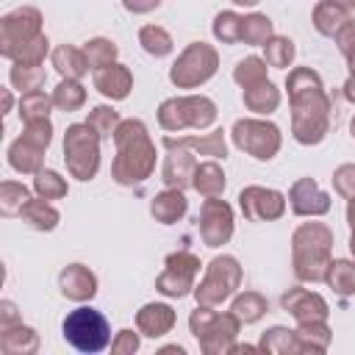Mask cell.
<instances>
[{
  "instance_id": "6da1fadb",
  "label": "cell",
  "mask_w": 355,
  "mask_h": 355,
  "mask_svg": "<svg viewBox=\"0 0 355 355\" xmlns=\"http://www.w3.org/2000/svg\"><path fill=\"white\" fill-rule=\"evenodd\" d=\"M64 338L83 352H97L108 344V322L94 308H78L64 319Z\"/></svg>"
},
{
  "instance_id": "7a4b0ae2",
  "label": "cell",
  "mask_w": 355,
  "mask_h": 355,
  "mask_svg": "<svg viewBox=\"0 0 355 355\" xmlns=\"http://www.w3.org/2000/svg\"><path fill=\"white\" fill-rule=\"evenodd\" d=\"M92 133V125H75L67 130V141H64V153H67V161H69V169L80 178V180H89L97 169V139L89 136Z\"/></svg>"
},
{
  "instance_id": "3957f363",
  "label": "cell",
  "mask_w": 355,
  "mask_h": 355,
  "mask_svg": "<svg viewBox=\"0 0 355 355\" xmlns=\"http://www.w3.org/2000/svg\"><path fill=\"white\" fill-rule=\"evenodd\" d=\"M233 139L241 150L252 153L255 158H272V153L277 150V128L266 125V122H236L233 128Z\"/></svg>"
},
{
  "instance_id": "277c9868",
  "label": "cell",
  "mask_w": 355,
  "mask_h": 355,
  "mask_svg": "<svg viewBox=\"0 0 355 355\" xmlns=\"http://www.w3.org/2000/svg\"><path fill=\"white\" fill-rule=\"evenodd\" d=\"M202 47L205 44H194V47H189L186 53H183V58L175 64V69H172V80L175 83H180V86H194L197 80H205L211 72H214V64H216V58L214 61H197L200 55H202Z\"/></svg>"
},
{
  "instance_id": "5b68a950",
  "label": "cell",
  "mask_w": 355,
  "mask_h": 355,
  "mask_svg": "<svg viewBox=\"0 0 355 355\" xmlns=\"http://www.w3.org/2000/svg\"><path fill=\"white\" fill-rule=\"evenodd\" d=\"M94 80H97V89H100L103 94L114 97V100H122V97L128 94V89H130V75H128V69H122L119 64H108L105 69H100V72L94 75Z\"/></svg>"
},
{
  "instance_id": "8992f818",
  "label": "cell",
  "mask_w": 355,
  "mask_h": 355,
  "mask_svg": "<svg viewBox=\"0 0 355 355\" xmlns=\"http://www.w3.org/2000/svg\"><path fill=\"white\" fill-rule=\"evenodd\" d=\"M61 286H64V294L72 297V300H80V297H92L94 294V277L83 269V266H69L64 275H61Z\"/></svg>"
},
{
  "instance_id": "52a82bcc",
  "label": "cell",
  "mask_w": 355,
  "mask_h": 355,
  "mask_svg": "<svg viewBox=\"0 0 355 355\" xmlns=\"http://www.w3.org/2000/svg\"><path fill=\"white\" fill-rule=\"evenodd\" d=\"M183 211H186V200H183L180 191H166V194H161V197L153 202V214H155L164 225L175 222Z\"/></svg>"
},
{
  "instance_id": "ba28073f",
  "label": "cell",
  "mask_w": 355,
  "mask_h": 355,
  "mask_svg": "<svg viewBox=\"0 0 355 355\" xmlns=\"http://www.w3.org/2000/svg\"><path fill=\"white\" fill-rule=\"evenodd\" d=\"M194 186H197V191L214 197V194H219V191L225 189V175L219 172V166H214V164H202V166L197 169Z\"/></svg>"
},
{
  "instance_id": "9c48e42d",
  "label": "cell",
  "mask_w": 355,
  "mask_h": 355,
  "mask_svg": "<svg viewBox=\"0 0 355 355\" xmlns=\"http://www.w3.org/2000/svg\"><path fill=\"white\" fill-rule=\"evenodd\" d=\"M55 67L64 72V75H69V78H78V75H83L86 72V61H83V55L78 53V50H72V47H61V50H55Z\"/></svg>"
},
{
  "instance_id": "30bf717a",
  "label": "cell",
  "mask_w": 355,
  "mask_h": 355,
  "mask_svg": "<svg viewBox=\"0 0 355 355\" xmlns=\"http://www.w3.org/2000/svg\"><path fill=\"white\" fill-rule=\"evenodd\" d=\"M330 266H333V269H330L327 280L336 286V291H341V294L355 291V266H352L349 261H336V263H330Z\"/></svg>"
},
{
  "instance_id": "8fae6325",
  "label": "cell",
  "mask_w": 355,
  "mask_h": 355,
  "mask_svg": "<svg viewBox=\"0 0 355 355\" xmlns=\"http://www.w3.org/2000/svg\"><path fill=\"white\" fill-rule=\"evenodd\" d=\"M269 33H272V25H269L266 17L255 14V17H250V19H241V39H247V42H252V44H261V42H266Z\"/></svg>"
},
{
  "instance_id": "7c38bea8",
  "label": "cell",
  "mask_w": 355,
  "mask_h": 355,
  "mask_svg": "<svg viewBox=\"0 0 355 355\" xmlns=\"http://www.w3.org/2000/svg\"><path fill=\"white\" fill-rule=\"evenodd\" d=\"M141 44H144V50L153 53V55H164V53L172 50V42H169V36H166L161 28H144V31H141Z\"/></svg>"
},
{
  "instance_id": "4fadbf2b",
  "label": "cell",
  "mask_w": 355,
  "mask_h": 355,
  "mask_svg": "<svg viewBox=\"0 0 355 355\" xmlns=\"http://www.w3.org/2000/svg\"><path fill=\"white\" fill-rule=\"evenodd\" d=\"M214 33L222 42H236L241 36V19L233 17V14H219L216 17V25H214Z\"/></svg>"
},
{
  "instance_id": "5bb4252c",
  "label": "cell",
  "mask_w": 355,
  "mask_h": 355,
  "mask_svg": "<svg viewBox=\"0 0 355 355\" xmlns=\"http://www.w3.org/2000/svg\"><path fill=\"white\" fill-rule=\"evenodd\" d=\"M291 55H294V47H291L288 39H275V42H269V50H266V61H269V64L286 67V64L291 61Z\"/></svg>"
},
{
  "instance_id": "9a60e30c",
  "label": "cell",
  "mask_w": 355,
  "mask_h": 355,
  "mask_svg": "<svg viewBox=\"0 0 355 355\" xmlns=\"http://www.w3.org/2000/svg\"><path fill=\"white\" fill-rule=\"evenodd\" d=\"M19 108H28V111H22L28 122H33V119H44V114H47V97H44L42 92H31V94L19 103Z\"/></svg>"
},
{
  "instance_id": "2e32d148",
  "label": "cell",
  "mask_w": 355,
  "mask_h": 355,
  "mask_svg": "<svg viewBox=\"0 0 355 355\" xmlns=\"http://www.w3.org/2000/svg\"><path fill=\"white\" fill-rule=\"evenodd\" d=\"M36 191L44 194V197H61V194L67 191V186H64V180H61L55 172H39V178H36Z\"/></svg>"
},
{
  "instance_id": "e0dca14e",
  "label": "cell",
  "mask_w": 355,
  "mask_h": 355,
  "mask_svg": "<svg viewBox=\"0 0 355 355\" xmlns=\"http://www.w3.org/2000/svg\"><path fill=\"white\" fill-rule=\"evenodd\" d=\"M236 80L244 83V86H250L252 80H263V64H261L258 58H247V61H241L239 69H236Z\"/></svg>"
},
{
  "instance_id": "ac0fdd59",
  "label": "cell",
  "mask_w": 355,
  "mask_h": 355,
  "mask_svg": "<svg viewBox=\"0 0 355 355\" xmlns=\"http://www.w3.org/2000/svg\"><path fill=\"white\" fill-rule=\"evenodd\" d=\"M55 103L61 108H75L83 103V89L78 83H61L58 92H55Z\"/></svg>"
},
{
  "instance_id": "d6986e66",
  "label": "cell",
  "mask_w": 355,
  "mask_h": 355,
  "mask_svg": "<svg viewBox=\"0 0 355 355\" xmlns=\"http://www.w3.org/2000/svg\"><path fill=\"white\" fill-rule=\"evenodd\" d=\"M97 122H100V136H108V130H111L114 122H116V114H114L111 108H94L89 125H97Z\"/></svg>"
},
{
  "instance_id": "ffe728a7",
  "label": "cell",
  "mask_w": 355,
  "mask_h": 355,
  "mask_svg": "<svg viewBox=\"0 0 355 355\" xmlns=\"http://www.w3.org/2000/svg\"><path fill=\"white\" fill-rule=\"evenodd\" d=\"M125 6H128L130 11H147V8L158 6V0H125Z\"/></svg>"
},
{
  "instance_id": "44dd1931",
  "label": "cell",
  "mask_w": 355,
  "mask_h": 355,
  "mask_svg": "<svg viewBox=\"0 0 355 355\" xmlns=\"http://www.w3.org/2000/svg\"><path fill=\"white\" fill-rule=\"evenodd\" d=\"M352 136H355V119H352Z\"/></svg>"
}]
</instances>
